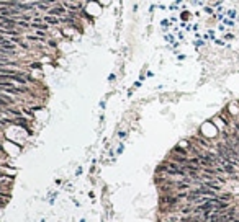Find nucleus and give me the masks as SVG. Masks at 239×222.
I'll return each mask as SVG.
<instances>
[{
  "mask_svg": "<svg viewBox=\"0 0 239 222\" xmlns=\"http://www.w3.org/2000/svg\"><path fill=\"white\" fill-rule=\"evenodd\" d=\"M46 15H53V16H57V18H61V16H66V15H67V10H66L64 7L61 5V2H57L54 7H51V8L48 10Z\"/></svg>",
  "mask_w": 239,
  "mask_h": 222,
  "instance_id": "1",
  "label": "nucleus"
},
{
  "mask_svg": "<svg viewBox=\"0 0 239 222\" xmlns=\"http://www.w3.org/2000/svg\"><path fill=\"white\" fill-rule=\"evenodd\" d=\"M43 21L48 23L49 26H57V25H61L59 18H57V16H53V15H44V16H43Z\"/></svg>",
  "mask_w": 239,
  "mask_h": 222,
  "instance_id": "2",
  "label": "nucleus"
},
{
  "mask_svg": "<svg viewBox=\"0 0 239 222\" xmlns=\"http://www.w3.org/2000/svg\"><path fill=\"white\" fill-rule=\"evenodd\" d=\"M172 154H177V155H183V157H188V149L182 147V145H175L172 149Z\"/></svg>",
  "mask_w": 239,
  "mask_h": 222,
  "instance_id": "3",
  "label": "nucleus"
},
{
  "mask_svg": "<svg viewBox=\"0 0 239 222\" xmlns=\"http://www.w3.org/2000/svg\"><path fill=\"white\" fill-rule=\"evenodd\" d=\"M218 198H220L221 201H228V203H233L234 194H233V193H221V194H218Z\"/></svg>",
  "mask_w": 239,
  "mask_h": 222,
  "instance_id": "4",
  "label": "nucleus"
},
{
  "mask_svg": "<svg viewBox=\"0 0 239 222\" xmlns=\"http://www.w3.org/2000/svg\"><path fill=\"white\" fill-rule=\"evenodd\" d=\"M25 38H26L28 41H31V43H36V44H38V43H46V41H48V39H41V38H38L36 34H26Z\"/></svg>",
  "mask_w": 239,
  "mask_h": 222,
  "instance_id": "5",
  "label": "nucleus"
},
{
  "mask_svg": "<svg viewBox=\"0 0 239 222\" xmlns=\"http://www.w3.org/2000/svg\"><path fill=\"white\" fill-rule=\"evenodd\" d=\"M16 26L23 28V30H28V28H31V23L25 21V20H16Z\"/></svg>",
  "mask_w": 239,
  "mask_h": 222,
  "instance_id": "6",
  "label": "nucleus"
},
{
  "mask_svg": "<svg viewBox=\"0 0 239 222\" xmlns=\"http://www.w3.org/2000/svg\"><path fill=\"white\" fill-rule=\"evenodd\" d=\"M0 178L8 180V181H13V178H15V176H13L12 173H7V172H2V170H0Z\"/></svg>",
  "mask_w": 239,
  "mask_h": 222,
  "instance_id": "7",
  "label": "nucleus"
},
{
  "mask_svg": "<svg viewBox=\"0 0 239 222\" xmlns=\"http://www.w3.org/2000/svg\"><path fill=\"white\" fill-rule=\"evenodd\" d=\"M34 34H36L38 38H41V39H46L48 38V31H41V30H34Z\"/></svg>",
  "mask_w": 239,
  "mask_h": 222,
  "instance_id": "8",
  "label": "nucleus"
},
{
  "mask_svg": "<svg viewBox=\"0 0 239 222\" xmlns=\"http://www.w3.org/2000/svg\"><path fill=\"white\" fill-rule=\"evenodd\" d=\"M22 113H23V114H26V116H28L30 119H33V118H34V113H33V111L28 110V108H25V106L22 108Z\"/></svg>",
  "mask_w": 239,
  "mask_h": 222,
  "instance_id": "9",
  "label": "nucleus"
},
{
  "mask_svg": "<svg viewBox=\"0 0 239 222\" xmlns=\"http://www.w3.org/2000/svg\"><path fill=\"white\" fill-rule=\"evenodd\" d=\"M188 18H190V12L183 10V12L180 13V20H183V21H185V20H188Z\"/></svg>",
  "mask_w": 239,
  "mask_h": 222,
  "instance_id": "10",
  "label": "nucleus"
},
{
  "mask_svg": "<svg viewBox=\"0 0 239 222\" xmlns=\"http://www.w3.org/2000/svg\"><path fill=\"white\" fill-rule=\"evenodd\" d=\"M226 18H229V20L236 18V12H234V10H228V12H226Z\"/></svg>",
  "mask_w": 239,
  "mask_h": 222,
  "instance_id": "11",
  "label": "nucleus"
},
{
  "mask_svg": "<svg viewBox=\"0 0 239 222\" xmlns=\"http://www.w3.org/2000/svg\"><path fill=\"white\" fill-rule=\"evenodd\" d=\"M46 44H48V47H57V43L54 39H51V38L46 41Z\"/></svg>",
  "mask_w": 239,
  "mask_h": 222,
  "instance_id": "12",
  "label": "nucleus"
},
{
  "mask_svg": "<svg viewBox=\"0 0 239 222\" xmlns=\"http://www.w3.org/2000/svg\"><path fill=\"white\" fill-rule=\"evenodd\" d=\"M193 46H195V47L205 46V41H203V39H197V41H193Z\"/></svg>",
  "mask_w": 239,
  "mask_h": 222,
  "instance_id": "13",
  "label": "nucleus"
},
{
  "mask_svg": "<svg viewBox=\"0 0 239 222\" xmlns=\"http://www.w3.org/2000/svg\"><path fill=\"white\" fill-rule=\"evenodd\" d=\"M18 46H22L23 49H30L28 43H25V41H23V39H20V41H18Z\"/></svg>",
  "mask_w": 239,
  "mask_h": 222,
  "instance_id": "14",
  "label": "nucleus"
},
{
  "mask_svg": "<svg viewBox=\"0 0 239 222\" xmlns=\"http://www.w3.org/2000/svg\"><path fill=\"white\" fill-rule=\"evenodd\" d=\"M165 41H167V43H171V44L175 43V41H174V36H172V34H165Z\"/></svg>",
  "mask_w": 239,
  "mask_h": 222,
  "instance_id": "15",
  "label": "nucleus"
},
{
  "mask_svg": "<svg viewBox=\"0 0 239 222\" xmlns=\"http://www.w3.org/2000/svg\"><path fill=\"white\" fill-rule=\"evenodd\" d=\"M223 23H224L226 26H233V25H234V21H233V20H229V18H224Z\"/></svg>",
  "mask_w": 239,
  "mask_h": 222,
  "instance_id": "16",
  "label": "nucleus"
},
{
  "mask_svg": "<svg viewBox=\"0 0 239 222\" xmlns=\"http://www.w3.org/2000/svg\"><path fill=\"white\" fill-rule=\"evenodd\" d=\"M161 26H162V28L171 26V21H169V20H162V21H161Z\"/></svg>",
  "mask_w": 239,
  "mask_h": 222,
  "instance_id": "17",
  "label": "nucleus"
},
{
  "mask_svg": "<svg viewBox=\"0 0 239 222\" xmlns=\"http://www.w3.org/2000/svg\"><path fill=\"white\" fill-rule=\"evenodd\" d=\"M39 67H41L39 62H33V64H31V69H39Z\"/></svg>",
  "mask_w": 239,
  "mask_h": 222,
  "instance_id": "18",
  "label": "nucleus"
},
{
  "mask_svg": "<svg viewBox=\"0 0 239 222\" xmlns=\"http://www.w3.org/2000/svg\"><path fill=\"white\" fill-rule=\"evenodd\" d=\"M224 39H234V34H231V33L224 34Z\"/></svg>",
  "mask_w": 239,
  "mask_h": 222,
  "instance_id": "19",
  "label": "nucleus"
},
{
  "mask_svg": "<svg viewBox=\"0 0 239 222\" xmlns=\"http://www.w3.org/2000/svg\"><path fill=\"white\" fill-rule=\"evenodd\" d=\"M214 43H216L218 46H224V41L223 39H214Z\"/></svg>",
  "mask_w": 239,
  "mask_h": 222,
  "instance_id": "20",
  "label": "nucleus"
},
{
  "mask_svg": "<svg viewBox=\"0 0 239 222\" xmlns=\"http://www.w3.org/2000/svg\"><path fill=\"white\" fill-rule=\"evenodd\" d=\"M123 150H124V145H123V144H120V147H118V150H116V154H121Z\"/></svg>",
  "mask_w": 239,
  "mask_h": 222,
  "instance_id": "21",
  "label": "nucleus"
},
{
  "mask_svg": "<svg viewBox=\"0 0 239 222\" xmlns=\"http://www.w3.org/2000/svg\"><path fill=\"white\" fill-rule=\"evenodd\" d=\"M118 136H120L121 139H124V137H126V132H124V131H120V132H118Z\"/></svg>",
  "mask_w": 239,
  "mask_h": 222,
  "instance_id": "22",
  "label": "nucleus"
},
{
  "mask_svg": "<svg viewBox=\"0 0 239 222\" xmlns=\"http://www.w3.org/2000/svg\"><path fill=\"white\" fill-rule=\"evenodd\" d=\"M205 12H206V13H210V15H211V13H213V8H210V7H205Z\"/></svg>",
  "mask_w": 239,
  "mask_h": 222,
  "instance_id": "23",
  "label": "nucleus"
},
{
  "mask_svg": "<svg viewBox=\"0 0 239 222\" xmlns=\"http://www.w3.org/2000/svg\"><path fill=\"white\" fill-rule=\"evenodd\" d=\"M139 87H141V80L134 82V88H139Z\"/></svg>",
  "mask_w": 239,
  "mask_h": 222,
  "instance_id": "24",
  "label": "nucleus"
},
{
  "mask_svg": "<svg viewBox=\"0 0 239 222\" xmlns=\"http://www.w3.org/2000/svg\"><path fill=\"white\" fill-rule=\"evenodd\" d=\"M108 80H110V82H113V80H115V74H110V77H108Z\"/></svg>",
  "mask_w": 239,
  "mask_h": 222,
  "instance_id": "25",
  "label": "nucleus"
},
{
  "mask_svg": "<svg viewBox=\"0 0 239 222\" xmlns=\"http://www.w3.org/2000/svg\"><path fill=\"white\" fill-rule=\"evenodd\" d=\"M165 222H177V217H171V219L165 221Z\"/></svg>",
  "mask_w": 239,
  "mask_h": 222,
  "instance_id": "26",
  "label": "nucleus"
},
{
  "mask_svg": "<svg viewBox=\"0 0 239 222\" xmlns=\"http://www.w3.org/2000/svg\"><path fill=\"white\" fill-rule=\"evenodd\" d=\"M177 57H179V61H183V59H185V56H183V54H179Z\"/></svg>",
  "mask_w": 239,
  "mask_h": 222,
  "instance_id": "27",
  "label": "nucleus"
},
{
  "mask_svg": "<svg viewBox=\"0 0 239 222\" xmlns=\"http://www.w3.org/2000/svg\"><path fill=\"white\" fill-rule=\"evenodd\" d=\"M182 2H183V0H175V5H180Z\"/></svg>",
  "mask_w": 239,
  "mask_h": 222,
  "instance_id": "28",
  "label": "nucleus"
},
{
  "mask_svg": "<svg viewBox=\"0 0 239 222\" xmlns=\"http://www.w3.org/2000/svg\"><path fill=\"white\" fill-rule=\"evenodd\" d=\"M66 2H77V0H66Z\"/></svg>",
  "mask_w": 239,
  "mask_h": 222,
  "instance_id": "29",
  "label": "nucleus"
}]
</instances>
